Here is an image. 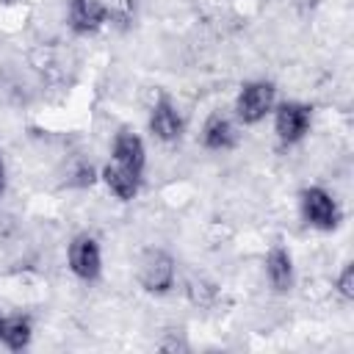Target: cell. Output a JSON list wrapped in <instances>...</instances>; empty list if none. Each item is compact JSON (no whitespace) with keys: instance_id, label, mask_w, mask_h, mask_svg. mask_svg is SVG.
I'll return each instance as SVG.
<instances>
[{"instance_id":"6da1fadb","label":"cell","mask_w":354,"mask_h":354,"mask_svg":"<svg viewBox=\"0 0 354 354\" xmlns=\"http://www.w3.org/2000/svg\"><path fill=\"white\" fill-rule=\"evenodd\" d=\"M271 108H274V86L266 80L246 83L235 100V113L243 124H254V122L266 119V113Z\"/></svg>"},{"instance_id":"7a4b0ae2","label":"cell","mask_w":354,"mask_h":354,"mask_svg":"<svg viewBox=\"0 0 354 354\" xmlns=\"http://www.w3.org/2000/svg\"><path fill=\"white\" fill-rule=\"evenodd\" d=\"M138 282L149 293H166L174 282V260L160 249L144 252L138 260Z\"/></svg>"},{"instance_id":"3957f363","label":"cell","mask_w":354,"mask_h":354,"mask_svg":"<svg viewBox=\"0 0 354 354\" xmlns=\"http://www.w3.org/2000/svg\"><path fill=\"white\" fill-rule=\"evenodd\" d=\"M301 216L307 224H313L318 230H332V227H337V218H340L335 199L324 188L301 191Z\"/></svg>"},{"instance_id":"277c9868","label":"cell","mask_w":354,"mask_h":354,"mask_svg":"<svg viewBox=\"0 0 354 354\" xmlns=\"http://www.w3.org/2000/svg\"><path fill=\"white\" fill-rule=\"evenodd\" d=\"M69 268L80 279H97L100 277L102 257H100V246L91 235H77L69 243Z\"/></svg>"},{"instance_id":"5b68a950","label":"cell","mask_w":354,"mask_h":354,"mask_svg":"<svg viewBox=\"0 0 354 354\" xmlns=\"http://www.w3.org/2000/svg\"><path fill=\"white\" fill-rule=\"evenodd\" d=\"M310 127V111L299 102H285L277 108L274 116V130L279 136L282 144H296Z\"/></svg>"},{"instance_id":"8992f818","label":"cell","mask_w":354,"mask_h":354,"mask_svg":"<svg viewBox=\"0 0 354 354\" xmlns=\"http://www.w3.org/2000/svg\"><path fill=\"white\" fill-rule=\"evenodd\" d=\"M149 130L155 138L160 141H177L183 133V119L174 111V105L169 100H158L149 111Z\"/></svg>"},{"instance_id":"52a82bcc","label":"cell","mask_w":354,"mask_h":354,"mask_svg":"<svg viewBox=\"0 0 354 354\" xmlns=\"http://www.w3.org/2000/svg\"><path fill=\"white\" fill-rule=\"evenodd\" d=\"M113 160L127 166V169H133L136 174H141V169H144V144H141V138L136 133H127V130L116 133V138H113Z\"/></svg>"},{"instance_id":"ba28073f","label":"cell","mask_w":354,"mask_h":354,"mask_svg":"<svg viewBox=\"0 0 354 354\" xmlns=\"http://www.w3.org/2000/svg\"><path fill=\"white\" fill-rule=\"evenodd\" d=\"M266 274H268V282H271L274 290H279V293L290 290V285H293V260H290V254L282 246H274L268 252Z\"/></svg>"},{"instance_id":"9c48e42d","label":"cell","mask_w":354,"mask_h":354,"mask_svg":"<svg viewBox=\"0 0 354 354\" xmlns=\"http://www.w3.org/2000/svg\"><path fill=\"white\" fill-rule=\"evenodd\" d=\"M69 19H72V28L77 33H91V30H97L102 25L105 6H102V0H72Z\"/></svg>"},{"instance_id":"30bf717a","label":"cell","mask_w":354,"mask_h":354,"mask_svg":"<svg viewBox=\"0 0 354 354\" xmlns=\"http://www.w3.org/2000/svg\"><path fill=\"white\" fill-rule=\"evenodd\" d=\"M202 144L207 149H230L235 144V127L224 113H210L202 127Z\"/></svg>"},{"instance_id":"8fae6325","label":"cell","mask_w":354,"mask_h":354,"mask_svg":"<svg viewBox=\"0 0 354 354\" xmlns=\"http://www.w3.org/2000/svg\"><path fill=\"white\" fill-rule=\"evenodd\" d=\"M102 177H105V185H108L119 199H133L136 191H138V177H141V174H136L133 169H127V166H122V163L113 160V163L105 166Z\"/></svg>"},{"instance_id":"7c38bea8","label":"cell","mask_w":354,"mask_h":354,"mask_svg":"<svg viewBox=\"0 0 354 354\" xmlns=\"http://www.w3.org/2000/svg\"><path fill=\"white\" fill-rule=\"evenodd\" d=\"M0 337H3V343H6L8 348H14V351L25 348V346L30 343V321L22 318V315H14V318L3 321Z\"/></svg>"},{"instance_id":"4fadbf2b","label":"cell","mask_w":354,"mask_h":354,"mask_svg":"<svg viewBox=\"0 0 354 354\" xmlns=\"http://www.w3.org/2000/svg\"><path fill=\"white\" fill-rule=\"evenodd\" d=\"M102 6H105V17L116 22H127L133 17V0H102Z\"/></svg>"},{"instance_id":"5bb4252c","label":"cell","mask_w":354,"mask_h":354,"mask_svg":"<svg viewBox=\"0 0 354 354\" xmlns=\"http://www.w3.org/2000/svg\"><path fill=\"white\" fill-rule=\"evenodd\" d=\"M337 290L343 299H354V268L351 266H346L343 274L337 277Z\"/></svg>"},{"instance_id":"9a60e30c","label":"cell","mask_w":354,"mask_h":354,"mask_svg":"<svg viewBox=\"0 0 354 354\" xmlns=\"http://www.w3.org/2000/svg\"><path fill=\"white\" fill-rule=\"evenodd\" d=\"M6 191V163H3V155H0V194Z\"/></svg>"},{"instance_id":"2e32d148","label":"cell","mask_w":354,"mask_h":354,"mask_svg":"<svg viewBox=\"0 0 354 354\" xmlns=\"http://www.w3.org/2000/svg\"><path fill=\"white\" fill-rule=\"evenodd\" d=\"M0 326H3V321H0Z\"/></svg>"}]
</instances>
